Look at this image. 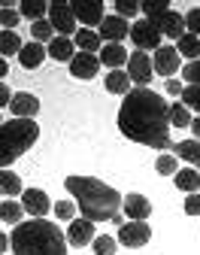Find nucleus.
Wrapping results in <instances>:
<instances>
[{
  "instance_id": "1",
  "label": "nucleus",
  "mask_w": 200,
  "mask_h": 255,
  "mask_svg": "<svg viewBox=\"0 0 200 255\" xmlns=\"http://www.w3.org/2000/svg\"><path fill=\"white\" fill-rule=\"evenodd\" d=\"M118 131L133 140L161 152L176 149L170 140V104L152 88H130L118 107Z\"/></svg>"
},
{
  "instance_id": "25",
  "label": "nucleus",
  "mask_w": 200,
  "mask_h": 255,
  "mask_svg": "<svg viewBox=\"0 0 200 255\" xmlns=\"http://www.w3.org/2000/svg\"><path fill=\"white\" fill-rule=\"evenodd\" d=\"M130 76H127V70H109L106 73V91L109 94H130Z\"/></svg>"
},
{
  "instance_id": "41",
  "label": "nucleus",
  "mask_w": 200,
  "mask_h": 255,
  "mask_svg": "<svg viewBox=\"0 0 200 255\" xmlns=\"http://www.w3.org/2000/svg\"><path fill=\"white\" fill-rule=\"evenodd\" d=\"M164 88H167V94H173V98H182V91H185V85H182L176 76H173V79H167V85H164Z\"/></svg>"
},
{
  "instance_id": "3",
  "label": "nucleus",
  "mask_w": 200,
  "mask_h": 255,
  "mask_svg": "<svg viewBox=\"0 0 200 255\" xmlns=\"http://www.w3.org/2000/svg\"><path fill=\"white\" fill-rule=\"evenodd\" d=\"M15 255H67V234L52 219H30L9 234Z\"/></svg>"
},
{
  "instance_id": "30",
  "label": "nucleus",
  "mask_w": 200,
  "mask_h": 255,
  "mask_svg": "<svg viewBox=\"0 0 200 255\" xmlns=\"http://www.w3.org/2000/svg\"><path fill=\"white\" fill-rule=\"evenodd\" d=\"M30 37H33V43H52V40H55V27H52V21H49V18L33 21V24H30Z\"/></svg>"
},
{
  "instance_id": "15",
  "label": "nucleus",
  "mask_w": 200,
  "mask_h": 255,
  "mask_svg": "<svg viewBox=\"0 0 200 255\" xmlns=\"http://www.w3.org/2000/svg\"><path fill=\"white\" fill-rule=\"evenodd\" d=\"M94 222L88 219H73L70 228H67V243L70 246H91L94 243Z\"/></svg>"
},
{
  "instance_id": "22",
  "label": "nucleus",
  "mask_w": 200,
  "mask_h": 255,
  "mask_svg": "<svg viewBox=\"0 0 200 255\" xmlns=\"http://www.w3.org/2000/svg\"><path fill=\"white\" fill-rule=\"evenodd\" d=\"M46 52H49L55 61H67V64H70V61L76 58V43L67 40V37H55V40L46 46Z\"/></svg>"
},
{
  "instance_id": "10",
  "label": "nucleus",
  "mask_w": 200,
  "mask_h": 255,
  "mask_svg": "<svg viewBox=\"0 0 200 255\" xmlns=\"http://www.w3.org/2000/svg\"><path fill=\"white\" fill-rule=\"evenodd\" d=\"M152 67H155L158 76L173 79V73L182 67V55L176 52V46H161V49L152 55Z\"/></svg>"
},
{
  "instance_id": "43",
  "label": "nucleus",
  "mask_w": 200,
  "mask_h": 255,
  "mask_svg": "<svg viewBox=\"0 0 200 255\" xmlns=\"http://www.w3.org/2000/svg\"><path fill=\"white\" fill-rule=\"evenodd\" d=\"M6 249H12V240L6 234H0V252H6Z\"/></svg>"
},
{
  "instance_id": "34",
  "label": "nucleus",
  "mask_w": 200,
  "mask_h": 255,
  "mask_svg": "<svg viewBox=\"0 0 200 255\" xmlns=\"http://www.w3.org/2000/svg\"><path fill=\"white\" fill-rule=\"evenodd\" d=\"M18 21H21V12L15 6H0V24H3V30H15Z\"/></svg>"
},
{
  "instance_id": "16",
  "label": "nucleus",
  "mask_w": 200,
  "mask_h": 255,
  "mask_svg": "<svg viewBox=\"0 0 200 255\" xmlns=\"http://www.w3.org/2000/svg\"><path fill=\"white\" fill-rule=\"evenodd\" d=\"M100 70V58L88 55V52H76V58L70 61V76L76 79H94Z\"/></svg>"
},
{
  "instance_id": "44",
  "label": "nucleus",
  "mask_w": 200,
  "mask_h": 255,
  "mask_svg": "<svg viewBox=\"0 0 200 255\" xmlns=\"http://www.w3.org/2000/svg\"><path fill=\"white\" fill-rule=\"evenodd\" d=\"M191 131H194V140H200V116L191 119Z\"/></svg>"
},
{
  "instance_id": "46",
  "label": "nucleus",
  "mask_w": 200,
  "mask_h": 255,
  "mask_svg": "<svg viewBox=\"0 0 200 255\" xmlns=\"http://www.w3.org/2000/svg\"><path fill=\"white\" fill-rule=\"evenodd\" d=\"M0 125H3V122H0Z\"/></svg>"
},
{
  "instance_id": "29",
  "label": "nucleus",
  "mask_w": 200,
  "mask_h": 255,
  "mask_svg": "<svg viewBox=\"0 0 200 255\" xmlns=\"http://www.w3.org/2000/svg\"><path fill=\"white\" fill-rule=\"evenodd\" d=\"M0 219H3L6 225H21L24 207H21L18 201H3V204H0Z\"/></svg>"
},
{
  "instance_id": "24",
  "label": "nucleus",
  "mask_w": 200,
  "mask_h": 255,
  "mask_svg": "<svg viewBox=\"0 0 200 255\" xmlns=\"http://www.w3.org/2000/svg\"><path fill=\"white\" fill-rule=\"evenodd\" d=\"M173 179H176V188H182L185 195H200V173L194 167H179Z\"/></svg>"
},
{
  "instance_id": "28",
  "label": "nucleus",
  "mask_w": 200,
  "mask_h": 255,
  "mask_svg": "<svg viewBox=\"0 0 200 255\" xmlns=\"http://www.w3.org/2000/svg\"><path fill=\"white\" fill-rule=\"evenodd\" d=\"M176 52H179L182 58H188V61H200V37L185 34V37L176 43Z\"/></svg>"
},
{
  "instance_id": "31",
  "label": "nucleus",
  "mask_w": 200,
  "mask_h": 255,
  "mask_svg": "<svg viewBox=\"0 0 200 255\" xmlns=\"http://www.w3.org/2000/svg\"><path fill=\"white\" fill-rule=\"evenodd\" d=\"M170 125L176 128H191V110L185 104H170Z\"/></svg>"
},
{
  "instance_id": "32",
  "label": "nucleus",
  "mask_w": 200,
  "mask_h": 255,
  "mask_svg": "<svg viewBox=\"0 0 200 255\" xmlns=\"http://www.w3.org/2000/svg\"><path fill=\"white\" fill-rule=\"evenodd\" d=\"M155 170L161 173V176H176V170H179V164H176V155L173 152H164L158 161H155Z\"/></svg>"
},
{
  "instance_id": "14",
  "label": "nucleus",
  "mask_w": 200,
  "mask_h": 255,
  "mask_svg": "<svg viewBox=\"0 0 200 255\" xmlns=\"http://www.w3.org/2000/svg\"><path fill=\"white\" fill-rule=\"evenodd\" d=\"M121 207H124V213H127V219H130V222H146V219L152 216V201H149L146 195H137V191L124 195Z\"/></svg>"
},
{
  "instance_id": "39",
  "label": "nucleus",
  "mask_w": 200,
  "mask_h": 255,
  "mask_svg": "<svg viewBox=\"0 0 200 255\" xmlns=\"http://www.w3.org/2000/svg\"><path fill=\"white\" fill-rule=\"evenodd\" d=\"M182 76L188 85H200V61H188L182 67Z\"/></svg>"
},
{
  "instance_id": "7",
  "label": "nucleus",
  "mask_w": 200,
  "mask_h": 255,
  "mask_svg": "<svg viewBox=\"0 0 200 255\" xmlns=\"http://www.w3.org/2000/svg\"><path fill=\"white\" fill-rule=\"evenodd\" d=\"M49 21H52V27L58 30V37H67V40L76 37V15H73L70 3H64V0L49 3Z\"/></svg>"
},
{
  "instance_id": "27",
  "label": "nucleus",
  "mask_w": 200,
  "mask_h": 255,
  "mask_svg": "<svg viewBox=\"0 0 200 255\" xmlns=\"http://www.w3.org/2000/svg\"><path fill=\"white\" fill-rule=\"evenodd\" d=\"M21 37L15 30H0V58H9V55H18L21 52Z\"/></svg>"
},
{
  "instance_id": "8",
  "label": "nucleus",
  "mask_w": 200,
  "mask_h": 255,
  "mask_svg": "<svg viewBox=\"0 0 200 255\" xmlns=\"http://www.w3.org/2000/svg\"><path fill=\"white\" fill-rule=\"evenodd\" d=\"M127 76L137 88H149L152 76H155V67H152V55L149 52H130L127 58Z\"/></svg>"
},
{
  "instance_id": "35",
  "label": "nucleus",
  "mask_w": 200,
  "mask_h": 255,
  "mask_svg": "<svg viewBox=\"0 0 200 255\" xmlns=\"http://www.w3.org/2000/svg\"><path fill=\"white\" fill-rule=\"evenodd\" d=\"M182 104L194 113H200V85H185L182 91Z\"/></svg>"
},
{
  "instance_id": "19",
  "label": "nucleus",
  "mask_w": 200,
  "mask_h": 255,
  "mask_svg": "<svg viewBox=\"0 0 200 255\" xmlns=\"http://www.w3.org/2000/svg\"><path fill=\"white\" fill-rule=\"evenodd\" d=\"M46 55H49V52H46V46H43V43H33V40H30V43H24V46H21L18 61H21V67H24V70H37L40 64L46 61Z\"/></svg>"
},
{
  "instance_id": "42",
  "label": "nucleus",
  "mask_w": 200,
  "mask_h": 255,
  "mask_svg": "<svg viewBox=\"0 0 200 255\" xmlns=\"http://www.w3.org/2000/svg\"><path fill=\"white\" fill-rule=\"evenodd\" d=\"M12 101V91L6 88V82H0V107H6Z\"/></svg>"
},
{
  "instance_id": "6",
  "label": "nucleus",
  "mask_w": 200,
  "mask_h": 255,
  "mask_svg": "<svg viewBox=\"0 0 200 255\" xmlns=\"http://www.w3.org/2000/svg\"><path fill=\"white\" fill-rule=\"evenodd\" d=\"M130 40H133V46H137V52H149V49H161L164 43V34L149 21V18H140V21H133L130 24Z\"/></svg>"
},
{
  "instance_id": "11",
  "label": "nucleus",
  "mask_w": 200,
  "mask_h": 255,
  "mask_svg": "<svg viewBox=\"0 0 200 255\" xmlns=\"http://www.w3.org/2000/svg\"><path fill=\"white\" fill-rule=\"evenodd\" d=\"M152 240V228L149 222H127V225L118 228V243L127 246V249H140Z\"/></svg>"
},
{
  "instance_id": "17",
  "label": "nucleus",
  "mask_w": 200,
  "mask_h": 255,
  "mask_svg": "<svg viewBox=\"0 0 200 255\" xmlns=\"http://www.w3.org/2000/svg\"><path fill=\"white\" fill-rule=\"evenodd\" d=\"M9 113L15 119H33L40 113V101L33 98L30 91H18V94H12V101H9Z\"/></svg>"
},
{
  "instance_id": "4",
  "label": "nucleus",
  "mask_w": 200,
  "mask_h": 255,
  "mask_svg": "<svg viewBox=\"0 0 200 255\" xmlns=\"http://www.w3.org/2000/svg\"><path fill=\"white\" fill-rule=\"evenodd\" d=\"M40 137V125L33 119H12L0 125V170H9L15 158H21Z\"/></svg>"
},
{
  "instance_id": "12",
  "label": "nucleus",
  "mask_w": 200,
  "mask_h": 255,
  "mask_svg": "<svg viewBox=\"0 0 200 255\" xmlns=\"http://www.w3.org/2000/svg\"><path fill=\"white\" fill-rule=\"evenodd\" d=\"M21 207H24V213H30V219H46V213L52 210L49 195H46L43 188H24Z\"/></svg>"
},
{
  "instance_id": "33",
  "label": "nucleus",
  "mask_w": 200,
  "mask_h": 255,
  "mask_svg": "<svg viewBox=\"0 0 200 255\" xmlns=\"http://www.w3.org/2000/svg\"><path fill=\"white\" fill-rule=\"evenodd\" d=\"M94 252L97 255H115V249H118V240L115 237H106V234H100V237H94Z\"/></svg>"
},
{
  "instance_id": "2",
  "label": "nucleus",
  "mask_w": 200,
  "mask_h": 255,
  "mask_svg": "<svg viewBox=\"0 0 200 255\" xmlns=\"http://www.w3.org/2000/svg\"><path fill=\"white\" fill-rule=\"evenodd\" d=\"M67 191L76 198V207L82 213V219L88 222H115V225L121 228V195L106 185L103 179H94V176H67Z\"/></svg>"
},
{
  "instance_id": "37",
  "label": "nucleus",
  "mask_w": 200,
  "mask_h": 255,
  "mask_svg": "<svg viewBox=\"0 0 200 255\" xmlns=\"http://www.w3.org/2000/svg\"><path fill=\"white\" fill-rule=\"evenodd\" d=\"M55 216L73 222V219H76V204H73V201H58V204H55Z\"/></svg>"
},
{
  "instance_id": "23",
  "label": "nucleus",
  "mask_w": 200,
  "mask_h": 255,
  "mask_svg": "<svg viewBox=\"0 0 200 255\" xmlns=\"http://www.w3.org/2000/svg\"><path fill=\"white\" fill-rule=\"evenodd\" d=\"M173 155L182 158V161H188V164L200 173V140H182V143H176Z\"/></svg>"
},
{
  "instance_id": "20",
  "label": "nucleus",
  "mask_w": 200,
  "mask_h": 255,
  "mask_svg": "<svg viewBox=\"0 0 200 255\" xmlns=\"http://www.w3.org/2000/svg\"><path fill=\"white\" fill-rule=\"evenodd\" d=\"M73 43H76L79 52H88V55H97L100 49H103V40H100V34H97V30H88V27H79V30H76Z\"/></svg>"
},
{
  "instance_id": "9",
  "label": "nucleus",
  "mask_w": 200,
  "mask_h": 255,
  "mask_svg": "<svg viewBox=\"0 0 200 255\" xmlns=\"http://www.w3.org/2000/svg\"><path fill=\"white\" fill-rule=\"evenodd\" d=\"M70 9H73L76 21H79V24H85L88 30L100 27V24H103V18H106V12H103V3H100V0H73V3H70Z\"/></svg>"
},
{
  "instance_id": "26",
  "label": "nucleus",
  "mask_w": 200,
  "mask_h": 255,
  "mask_svg": "<svg viewBox=\"0 0 200 255\" xmlns=\"http://www.w3.org/2000/svg\"><path fill=\"white\" fill-rule=\"evenodd\" d=\"M18 12H21V18H30V24H33V21H43V15H49V3H43V0H21Z\"/></svg>"
},
{
  "instance_id": "21",
  "label": "nucleus",
  "mask_w": 200,
  "mask_h": 255,
  "mask_svg": "<svg viewBox=\"0 0 200 255\" xmlns=\"http://www.w3.org/2000/svg\"><path fill=\"white\" fill-rule=\"evenodd\" d=\"M0 195H3V201H12V198H21L24 195V185H21L18 173L0 170Z\"/></svg>"
},
{
  "instance_id": "40",
  "label": "nucleus",
  "mask_w": 200,
  "mask_h": 255,
  "mask_svg": "<svg viewBox=\"0 0 200 255\" xmlns=\"http://www.w3.org/2000/svg\"><path fill=\"white\" fill-rule=\"evenodd\" d=\"M185 213L188 216H200V195H188L185 198Z\"/></svg>"
},
{
  "instance_id": "13",
  "label": "nucleus",
  "mask_w": 200,
  "mask_h": 255,
  "mask_svg": "<svg viewBox=\"0 0 200 255\" xmlns=\"http://www.w3.org/2000/svg\"><path fill=\"white\" fill-rule=\"evenodd\" d=\"M97 34H100V40H103V43H121V40L130 34V24H127V18H121V15H106Z\"/></svg>"
},
{
  "instance_id": "36",
  "label": "nucleus",
  "mask_w": 200,
  "mask_h": 255,
  "mask_svg": "<svg viewBox=\"0 0 200 255\" xmlns=\"http://www.w3.org/2000/svg\"><path fill=\"white\" fill-rule=\"evenodd\" d=\"M185 30L194 34V37H200V6H194V9L185 12Z\"/></svg>"
},
{
  "instance_id": "38",
  "label": "nucleus",
  "mask_w": 200,
  "mask_h": 255,
  "mask_svg": "<svg viewBox=\"0 0 200 255\" xmlns=\"http://www.w3.org/2000/svg\"><path fill=\"white\" fill-rule=\"evenodd\" d=\"M115 15H121V18H130V15H137L140 12V3L137 0H115Z\"/></svg>"
},
{
  "instance_id": "45",
  "label": "nucleus",
  "mask_w": 200,
  "mask_h": 255,
  "mask_svg": "<svg viewBox=\"0 0 200 255\" xmlns=\"http://www.w3.org/2000/svg\"><path fill=\"white\" fill-rule=\"evenodd\" d=\"M6 73H9V64H6V58H0V82H3Z\"/></svg>"
},
{
  "instance_id": "5",
  "label": "nucleus",
  "mask_w": 200,
  "mask_h": 255,
  "mask_svg": "<svg viewBox=\"0 0 200 255\" xmlns=\"http://www.w3.org/2000/svg\"><path fill=\"white\" fill-rule=\"evenodd\" d=\"M140 12L161 30L164 37H170L176 43L188 34V30H185V15H179L176 9H170L167 0H146V3H140Z\"/></svg>"
},
{
  "instance_id": "18",
  "label": "nucleus",
  "mask_w": 200,
  "mask_h": 255,
  "mask_svg": "<svg viewBox=\"0 0 200 255\" xmlns=\"http://www.w3.org/2000/svg\"><path fill=\"white\" fill-rule=\"evenodd\" d=\"M97 58H100V64L103 67H109V70H121V64H127V49L121 46V43H106L103 49L97 52Z\"/></svg>"
}]
</instances>
